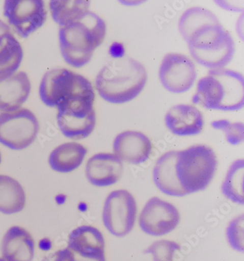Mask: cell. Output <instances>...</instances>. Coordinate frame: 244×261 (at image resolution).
Here are the masks:
<instances>
[{"label": "cell", "mask_w": 244, "mask_h": 261, "mask_svg": "<svg viewBox=\"0 0 244 261\" xmlns=\"http://www.w3.org/2000/svg\"><path fill=\"white\" fill-rule=\"evenodd\" d=\"M122 161L113 153H98L88 160L86 176L96 187H110L119 180L123 173Z\"/></svg>", "instance_id": "14"}, {"label": "cell", "mask_w": 244, "mask_h": 261, "mask_svg": "<svg viewBox=\"0 0 244 261\" xmlns=\"http://www.w3.org/2000/svg\"><path fill=\"white\" fill-rule=\"evenodd\" d=\"M137 205L133 196L127 190H115L105 201L103 222L108 231L123 237L133 230L136 222Z\"/></svg>", "instance_id": "9"}, {"label": "cell", "mask_w": 244, "mask_h": 261, "mask_svg": "<svg viewBox=\"0 0 244 261\" xmlns=\"http://www.w3.org/2000/svg\"><path fill=\"white\" fill-rule=\"evenodd\" d=\"M95 95H78L58 103V120L62 133L72 140L87 138L94 130Z\"/></svg>", "instance_id": "6"}, {"label": "cell", "mask_w": 244, "mask_h": 261, "mask_svg": "<svg viewBox=\"0 0 244 261\" xmlns=\"http://www.w3.org/2000/svg\"><path fill=\"white\" fill-rule=\"evenodd\" d=\"M180 214L176 207L158 197L150 199L140 216V228L153 237H161L176 228Z\"/></svg>", "instance_id": "12"}, {"label": "cell", "mask_w": 244, "mask_h": 261, "mask_svg": "<svg viewBox=\"0 0 244 261\" xmlns=\"http://www.w3.org/2000/svg\"><path fill=\"white\" fill-rule=\"evenodd\" d=\"M4 16L17 34L26 38L43 26L47 12L41 0H8L5 3Z\"/></svg>", "instance_id": "10"}, {"label": "cell", "mask_w": 244, "mask_h": 261, "mask_svg": "<svg viewBox=\"0 0 244 261\" xmlns=\"http://www.w3.org/2000/svg\"><path fill=\"white\" fill-rule=\"evenodd\" d=\"M31 91V83L25 72L0 78V112L10 113L24 105Z\"/></svg>", "instance_id": "15"}, {"label": "cell", "mask_w": 244, "mask_h": 261, "mask_svg": "<svg viewBox=\"0 0 244 261\" xmlns=\"http://www.w3.org/2000/svg\"><path fill=\"white\" fill-rule=\"evenodd\" d=\"M26 195L22 186L8 175H0V212L18 213L24 208Z\"/></svg>", "instance_id": "22"}, {"label": "cell", "mask_w": 244, "mask_h": 261, "mask_svg": "<svg viewBox=\"0 0 244 261\" xmlns=\"http://www.w3.org/2000/svg\"><path fill=\"white\" fill-rule=\"evenodd\" d=\"M227 237L229 243L235 250L243 251V215L232 221L227 227Z\"/></svg>", "instance_id": "27"}, {"label": "cell", "mask_w": 244, "mask_h": 261, "mask_svg": "<svg viewBox=\"0 0 244 261\" xmlns=\"http://www.w3.org/2000/svg\"><path fill=\"white\" fill-rule=\"evenodd\" d=\"M243 77L238 71L220 68L199 80L194 103L208 110L235 111L243 108Z\"/></svg>", "instance_id": "4"}, {"label": "cell", "mask_w": 244, "mask_h": 261, "mask_svg": "<svg viewBox=\"0 0 244 261\" xmlns=\"http://www.w3.org/2000/svg\"><path fill=\"white\" fill-rule=\"evenodd\" d=\"M22 47L11 28L0 20V78L13 74L23 59Z\"/></svg>", "instance_id": "19"}, {"label": "cell", "mask_w": 244, "mask_h": 261, "mask_svg": "<svg viewBox=\"0 0 244 261\" xmlns=\"http://www.w3.org/2000/svg\"><path fill=\"white\" fill-rule=\"evenodd\" d=\"M179 30L192 58L203 66L224 68L233 58V38L209 10L195 7L185 11L179 21Z\"/></svg>", "instance_id": "1"}, {"label": "cell", "mask_w": 244, "mask_h": 261, "mask_svg": "<svg viewBox=\"0 0 244 261\" xmlns=\"http://www.w3.org/2000/svg\"><path fill=\"white\" fill-rule=\"evenodd\" d=\"M114 153L121 161L133 165L144 163L152 151L150 139L142 132L127 130L115 137Z\"/></svg>", "instance_id": "13"}, {"label": "cell", "mask_w": 244, "mask_h": 261, "mask_svg": "<svg viewBox=\"0 0 244 261\" xmlns=\"http://www.w3.org/2000/svg\"><path fill=\"white\" fill-rule=\"evenodd\" d=\"M1 162H2V155H1V153H0V164H1Z\"/></svg>", "instance_id": "29"}, {"label": "cell", "mask_w": 244, "mask_h": 261, "mask_svg": "<svg viewBox=\"0 0 244 261\" xmlns=\"http://www.w3.org/2000/svg\"><path fill=\"white\" fill-rule=\"evenodd\" d=\"M2 254L6 261H32L35 255L34 239L23 227L13 226L3 237Z\"/></svg>", "instance_id": "18"}, {"label": "cell", "mask_w": 244, "mask_h": 261, "mask_svg": "<svg viewBox=\"0 0 244 261\" xmlns=\"http://www.w3.org/2000/svg\"><path fill=\"white\" fill-rule=\"evenodd\" d=\"M40 125L30 110L20 108L0 113V143L12 150H23L36 139Z\"/></svg>", "instance_id": "8"}, {"label": "cell", "mask_w": 244, "mask_h": 261, "mask_svg": "<svg viewBox=\"0 0 244 261\" xmlns=\"http://www.w3.org/2000/svg\"><path fill=\"white\" fill-rule=\"evenodd\" d=\"M0 261H6L5 260V259L2 258V257H0Z\"/></svg>", "instance_id": "30"}, {"label": "cell", "mask_w": 244, "mask_h": 261, "mask_svg": "<svg viewBox=\"0 0 244 261\" xmlns=\"http://www.w3.org/2000/svg\"><path fill=\"white\" fill-rule=\"evenodd\" d=\"M81 253L105 255V240L100 230L93 226H80L73 230L68 239V247Z\"/></svg>", "instance_id": "20"}, {"label": "cell", "mask_w": 244, "mask_h": 261, "mask_svg": "<svg viewBox=\"0 0 244 261\" xmlns=\"http://www.w3.org/2000/svg\"><path fill=\"white\" fill-rule=\"evenodd\" d=\"M212 126L217 130H223L229 143L238 145L243 140V124L242 123H230L227 120H215Z\"/></svg>", "instance_id": "26"}, {"label": "cell", "mask_w": 244, "mask_h": 261, "mask_svg": "<svg viewBox=\"0 0 244 261\" xmlns=\"http://www.w3.org/2000/svg\"><path fill=\"white\" fill-rule=\"evenodd\" d=\"M39 94L46 106L54 107L67 98L94 95L95 92L88 79L70 70L57 68L48 71L43 76Z\"/></svg>", "instance_id": "7"}, {"label": "cell", "mask_w": 244, "mask_h": 261, "mask_svg": "<svg viewBox=\"0 0 244 261\" xmlns=\"http://www.w3.org/2000/svg\"><path fill=\"white\" fill-rule=\"evenodd\" d=\"M180 249V245L176 242L160 240L152 244L145 250V253L151 254L153 261H173L175 252Z\"/></svg>", "instance_id": "25"}, {"label": "cell", "mask_w": 244, "mask_h": 261, "mask_svg": "<svg viewBox=\"0 0 244 261\" xmlns=\"http://www.w3.org/2000/svg\"><path fill=\"white\" fill-rule=\"evenodd\" d=\"M106 33V23L90 11L60 28V50L66 63L75 68H82L89 63L95 50L103 43Z\"/></svg>", "instance_id": "3"}, {"label": "cell", "mask_w": 244, "mask_h": 261, "mask_svg": "<svg viewBox=\"0 0 244 261\" xmlns=\"http://www.w3.org/2000/svg\"><path fill=\"white\" fill-rule=\"evenodd\" d=\"M159 77L163 86L174 93L188 91L197 79L196 67L192 60L181 54H168L162 60Z\"/></svg>", "instance_id": "11"}, {"label": "cell", "mask_w": 244, "mask_h": 261, "mask_svg": "<svg viewBox=\"0 0 244 261\" xmlns=\"http://www.w3.org/2000/svg\"><path fill=\"white\" fill-rule=\"evenodd\" d=\"M243 160L235 161L229 169L222 185V193L235 203L243 204Z\"/></svg>", "instance_id": "24"}, {"label": "cell", "mask_w": 244, "mask_h": 261, "mask_svg": "<svg viewBox=\"0 0 244 261\" xmlns=\"http://www.w3.org/2000/svg\"><path fill=\"white\" fill-rule=\"evenodd\" d=\"M216 167V155L208 146L197 145L178 151L177 173L187 195L206 189Z\"/></svg>", "instance_id": "5"}, {"label": "cell", "mask_w": 244, "mask_h": 261, "mask_svg": "<svg viewBox=\"0 0 244 261\" xmlns=\"http://www.w3.org/2000/svg\"><path fill=\"white\" fill-rule=\"evenodd\" d=\"M54 261H106V256L88 255L66 248L58 251L54 255Z\"/></svg>", "instance_id": "28"}, {"label": "cell", "mask_w": 244, "mask_h": 261, "mask_svg": "<svg viewBox=\"0 0 244 261\" xmlns=\"http://www.w3.org/2000/svg\"><path fill=\"white\" fill-rule=\"evenodd\" d=\"M89 8L90 2L88 1L54 0L50 2L49 4L53 19L61 28L83 17L89 11Z\"/></svg>", "instance_id": "23"}, {"label": "cell", "mask_w": 244, "mask_h": 261, "mask_svg": "<svg viewBox=\"0 0 244 261\" xmlns=\"http://www.w3.org/2000/svg\"><path fill=\"white\" fill-rule=\"evenodd\" d=\"M148 80L144 65L128 56L120 57L102 68L95 79L101 97L113 103H124L140 94Z\"/></svg>", "instance_id": "2"}, {"label": "cell", "mask_w": 244, "mask_h": 261, "mask_svg": "<svg viewBox=\"0 0 244 261\" xmlns=\"http://www.w3.org/2000/svg\"><path fill=\"white\" fill-rule=\"evenodd\" d=\"M178 151L168 152L161 155L153 170V180L163 193L173 197H183L187 195L180 183L177 173Z\"/></svg>", "instance_id": "17"}, {"label": "cell", "mask_w": 244, "mask_h": 261, "mask_svg": "<svg viewBox=\"0 0 244 261\" xmlns=\"http://www.w3.org/2000/svg\"><path fill=\"white\" fill-rule=\"evenodd\" d=\"M165 123L174 135L192 136L202 132L203 117L196 107L188 105L174 106L167 112Z\"/></svg>", "instance_id": "16"}, {"label": "cell", "mask_w": 244, "mask_h": 261, "mask_svg": "<svg viewBox=\"0 0 244 261\" xmlns=\"http://www.w3.org/2000/svg\"><path fill=\"white\" fill-rule=\"evenodd\" d=\"M87 152V148L81 144H62L51 152L48 163L55 171L68 173L76 170L82 165Z\"/></svg>", "instance_id": "21"}]
</instances>
